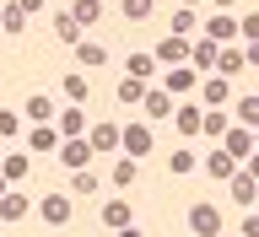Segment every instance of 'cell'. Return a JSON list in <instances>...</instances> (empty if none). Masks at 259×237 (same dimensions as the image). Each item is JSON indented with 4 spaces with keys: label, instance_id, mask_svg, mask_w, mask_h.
<instances>
[{
    "label": "cell",
    "instance_id": "1",
    "mask_svg": "<svg viewBox=\"0 0 259 237\" xmlns=\"http://www.w3.org/2000/svg\"><path fill=\"white\" fill-rule=\"evenodd\" d=\"M119 146H124L130 162L146 157V151H151V129H146V124H124V129H119Z\"/></svg>",
    "mask_w": 259,
    "mask_h": 237
},
{
    "label": "cell",
    "instance_id": "2",
    "mask_svg": "<svg viewBox=\"0 0 259 237\" xmlns=\"http://www.w3.org/2000/svg\"><path fill=\"white\" fill-rule=\"evenodd\" d=\"M189 232L216 237V232H222V205H194V210H189Z\"/></svg>",
    "mask_w": 259,
    "mask_h": 237
},
{
    "label": "cell",
    "instance_id": "3",
    "mask_svg": "<svg viewBox=\"0 0 259 237\" xmlns=\"http://www.w3.org/2000/svg\"><path fill=\"white\" fill-rule=\"evenodd\" d=\"M222 140H227L222 151H227L232 162H248V157H254V135H248L243 124H238V129H222Z\"/></svg>",
    "mask_w": 259,
    "mask_h": 237
},
{
    "label": "cell",
    "instance_id": "4",
    "mask_svg": "<svg viewBox=\"0 0 259 237\" xmlns=\"http://www.w3.org/2000/svg\"><path fill=\"white\" fill-rule=\"evenodd\" d=\"M27 151H38V157L60 151V129H54V124H32V135H27Z\"/></svg>",
    "mask_w": 259,
    "mask_h": 237
},
{
    "label": "cell",
    "instance_id": "5",
    "mask_svg": "<svg viewBox=\"0 0 259 237\" xmlns=\"http://www.w3.org/2000/svg\"><path fill=\"white\" fill-rule=\"evenodd\" d=\"M232 38H238V22H232V16H222V11H216V16H210V22H205V43H232Z\"/></svg>",
    "mask_w": 259,
    "mask_h": 237
},
{
    "label": "cell",
    "instance_id": "6",
    "mask_svg": "<svg viewBox=\"0 0 259 237\" xmlns=\"http://www.w3.org/2000/svg\"><path fill=\"white\" fill-rule=\"evenodd\" d=\"M162 81H167V97H173V92H194V86H200V70H189V65H173Z\"/></svg>",
    "mask_w": 259,
    "mask_h": 237
},
{
    "label": "cell",
    "instance_id": "7",
    "mask_svg": "<svg viewBox=\"0 0 259 237\" xmlns=\"http://www.w3.org/2000/svg\"><path fill=\"white\" fill-rule=\"evenodd\" d=\"M151 60H162V65H184V60H189V43H184V38H173V32H167V38H162V43H157V54H151Z\"/></svg>",
    "mask_w": 259,
    "mask_h": 237
},
{
    "label": "cell",
    "instance_id": "8",
    "mask_svg": "<svg viewBox=\"0 0 259 237\" xmlns=\"http://www.w3.org/2000/svg\"><path fill=\"white\" fill-rule=\"evenodd\" d=\"M227 183H232V200H238V205H254V200H259L254 167H248V173H232V178H227Z\"/></svg>",
    "mask_w": 259,
    "mask_h": 237
},
{
    "label": "cell",
    "instance_id": "9",
    "mask_svg": "<svg viewBox=\"0 0 259 237\" xmlns=\"http://www.w3.org/2000/svg\"><path fill=\"white\" fill-rule=\"evenodd\" d=\"M60 162L76 173V167H87V162H92V146H87V140H60Z\"/></svg>",
    "mask_w": 259,
    "mask_h": 237
},
{
    "label": "cell",
    "instance_id": "10",
    "mask_svg": "<svg viewBox=\"0 0 259 237\" xmlns=\"http://www.w3.org/2000/svg\"><path fill=\"white\" fill-rule=\"evenodd\" d=\"M27 210H32V200H27V194H11V189L0 194V221H22Z\"/></svg>",
    "mask_w": 259,
    "mask_h": 237
},
{
    "label": "cell",
    "instance_id": "11",
    "mask_svg": "<svg viewBox=\"0 0 259 237\" xmlns=\"http://www.w3.org/2000/svg\"><path fill=\"white\" fill-rule=\"evenodd\" d=\"M81 32H87V27H81L70 11H60V16H54V38H60V43H70V49H76V43H81Z\"/></svg>",
    "mask_w": 259,
    "mask_h": 237
},
{
    "label": "cell",
    "instance_id": "12",
    "mask_svg": "<svg viewBox=\"0 0 259 237\" xmlns=\"http://www.w3.org/2000/svg\"><path fill=\"white\" fill-rule=\"evenodd\" d=\"M38 210H44V221H54V226L70 221V200H65V194H44V205H38Z\"/></svg>",
    "mask_w": 259,
    "mask_h": 237
},
{
    "label": "cell",
    "instance_id": "13",
    "mask_svg": "<svg viewBox=\"0 0 259 237\" xmlns=\"http://www.w3.org/2000/svg\"><path fill=\"white\" fill-rule=\"evenodd\" d=\"M54 129H60V140H81V129H87V113H81V108H65Z\"/></svg>",
    "mask_w": 259,
    "mask_h": 237
},
{
    "label": "cell",
    "instance_id": "14",
    "mask_svg": "<svg viewBox=\"0 0 259 237\" xmlns=\"http://www.w3.org/2000/svg\"><path fill=\"white\" fill-rule=\"evenodd\" d=\"M27 167H32L27 151H11V157L0 162V178H6V183H16V178H27Z\"/></svg>",
    "mask_w": 259,
    "mask_h": 237
},
{
    "label": "cell",
    "instance_id": "15",
    "mask_svg": "<svg viewBox=\"0 0 259 237\" xmlns=\"http://www.w3.org/2000/svg\"><path fill=\"white\" fill-rule=\"evenodd\" d=\"M243 65H248V60H243L238 49H216V65H210V70H222V76H238Z\"/></svg>",
    "mask_w": 259,
    "mask_h": 237
},
{
    "label": "cell",
    "instance_id": "16",
    "mask_svg": "<svg viewBox=\"0 0 259 237\" xmlns=\"http://www.w3.org/2000/svg\"><path fill=\"white\" fill-rule=\"evenodd\" d=\"M205 173H210V178H222V183H227V178L238 173V162L227 157V151H210V162H205Z\"/></svg>",
    "mask_w": 259,
    "mask_h": 237
},
{
    "label": "cell",
    "instance_id": "17",
    "mask_svg": "<svg viewBox=\"0 0 259 237\" xmlns=\"http://www.w3.org/2000/svg\"><path fill=\"white\" fill-rule=\"evenodd\" d=\"M87 146H92V151H113V146H119V129L113 124H92V140Z\"/></svg>",
    "mask_w": 259,
    "mask_h": 237
},
{
    "label": "cell",
    "instance_id": "18",
    "mask_svg": "<svg viewBox=\"0 0 259 237\" xmlns=\"http://www.w3.org/2000/svg\"><path fill=\"white\" fill-rule=\"evenodd\" d=\"M70 16H76L81 27H92L97 16H103V0H76V6H70Z\"/></svg>",
    "mask_w": 259,
    "mask_h": 237
},
{
    "label": "cell",
    "instance_id": "19",
    "mask_svg": "<svg viewBox=\"0 0 259 237\" xmlns=\"http://www.w3.org/2000/svg\"><path fill=\"white\" fill-rule=\"evenodd\" d=\"M141 103H146V113H151V119H167V113H173V97H167V92H146Z\"/></svg>",
    "mask_w": 259,
    "mask_h": 237
},
{
    "label": "cell",
    "instance_id": "20",
    "mask_svg": "<svg viewBox=\"0 0 259 237\" xmlns=\"http://www.w3.org/2000/svg\"><path fill=\"white\" fill-rule=\"evenodd\" d=\"M27 119H38V124H49V119H54V103H49L44 92H32V97H27Z\"/></svg>",
    "mask_w": 259,
    "mask_h": 237
},
{
    "label": "cell",
    "instance_id": "21",
    "mask_svg": "<svg viewBox=\"0 0 259 237\" xmlns=\"http://www.w3.org/2000/svg\"><path fill=\"white\" fill-rule=\"evenodd\" d=\"M70 194H97V173L92 167H76V173H70Z\"/></svg>",
    "mask_w": 259,
    "mask_h": 237
},
{
    "label": "cell",
    "instance_id": "22",
    "mask_svg": "<svg viewBox=\"0 0 259 237\" xmlns=\"http://www.w3.org/2000/svg\"><path fill=\"white\" fill-rule=\"evenodd\" d=\"M27 27V11H22V6H6V11H0V32H22Z\"/></svg>",
    "mask_w": 259,
    "mask_h": 237
},
{
    "label": "cell",
    "instance_id": "23",
    "mask_svg": "<svg viewBox=\"0 0 259 237\" xmlns=\"http://www.w3.org/2000/svg\"><path fill=\"white\" fill-rule=\"evenodd\" d=\"M87 92H92V81H87V76H65V97H70L76 108L87 103Z\"/></svg>",
    "mask_w": 259,
    "mask_h": 237
},
{
    "label": "cell",
    "instance_id": "24",
    "mask_svg": "<svg viewBox=\"0 0 259 237\" xmlns=\"http://www.w3.org/2000/svg\"><path fill=\"white\" fill-rule=\"evenodd\" d=\"M200 97H205V108H222V103H227V81H222V76L205 81V86H200Z\"/></svg>",
    "mask_w": 259,
    "mask_h": 237
},
{
    "label": "cell",
    "instance_id": "25",
    "mask_svg": "<svg viewBox=\"0 0 259 237\" xmlns=\"http://www.w3.org/2000/svg\"><path fill=\"white\" fill-rule=\"evenodd\" d=\"M189 60H194L189 70H210V65H216V43H194V49H189Z\"/></svg>",
    "mask_w": 259,
    "mask_h": 237
},
{
    "label": "cell",
    "instance_id": "26",
    "mask_svg": "<svg viewBox=\"0 0 259 237\" xmlns=\"http://www.w3.org/2000/svg\"><path fill=\"white\" fill-rule=\"evenodd\" d=\"M103 221H108L113 232H119V226H130V205H124V200H113V205H103Z\"/></svg>",
    "mask_w": 259,
    "mask_h": 237
},
{
    "label": "cell",
    "instance_id": "27",
    "mask_svg": "<svg viewBox=\"0 0 259 237\" xmlns=\"http://www.w3.org/2000/svg\"><path fill=\"white\" fill-rule=\"evenodd\" d=\"M173 124H178V135H194L200 129V108H173Z\"/></svg>",
    "mask_w": 259,
    "mask_h": 237
},
{
    "label": "cell",
    "instance_id": "28",
    "mask_svg": "<svg viewBox=\"0 0 259 237\" xmlns=\"http://www.w3.org/2000/svg\"><path fill=\"white\" fill-rule=\"evenodd\" d=\"M151 70H157V60H151V54H130V65H124V76H151Z\"/></svg>",
    "mask_w": 259,
    "mask_h": 237
},
{
    "label": "cell",
    "instance_id": "29",
    "mask_svg": "<svg viewBox=\"0 0 259 237\" xmlns=\"http://www.w3.org/2000/svg\"><path fill=\"white\" fill-rule=\"evenodd\" d=\"M238 124H243V129L259 124V97H243V103H238Z\"/></svg>",
    "mask_w": 259,
    "mask_h": 237
},
{
    "label": "cell",
    "instance_id": "30",
    "mask_svg": "<svg viewBox=\"0 0 259 237\" xmlns=\"http://www.w3.org/2000/svg\"><path fill=\"white\" fill-rule=\"evenodd\" d=\"M76 60L81 65H103L108 54H103V43H87V38H81V43H76Z\"/></svg>",
    "mask_w": 259,
    "mask_h": 237
},
{
    "label": "cell",
    "instance_id": "31",
    "mask_svg": "<svg viewBox=\"0 0 259 237\" xmlns=\"http://www.w3.org/2000/svg\"><path fill=\"white\" fill-rule=\"evenodd\" d=\"M141 97H146V86H141L135 76H124V81H119V103H141Z\"/></svg>",
    "mask_w": 259,
    "mask_h": 237
},
{
    "label": "cell",
    "instance_id": "32",
    "mask_svg": "<svg viewBox=\"0 0 259 237\" xmlns=\"http://www.w3.org/2000/svg\"><path fill=\"white\" fill-rule=\"evenodd\" d=\"M167 167L184 178V173H194V167H200V157H194V151H173V162H167Z\"/></svg>",
    "mask_w": 259,
    "mask_h": 237
},
{
    "label": "cell",
    "instance_id": "33",
    "mask_svg": "<svg viewBox=\"0 0 259 237\" xmlns=\"http://www.w3.org/2000/svg\"><path fill=\"white\" fill-rule=\"evenodd\" d=\"M113 183H119V189H130V183H135V162H113Z\"/></svg>",
    "mask_w": 259,
    "mask_h": 237
},
{
    "label": "cell",
    "instance_id": "34",
    "mask_svg": "<svg viewBox=\"0 0 259 237\" xmlns=\"http://www.w3.org/2000/svg\"><path fill=\"white\" fill-rule=\"evenodd\" d=\"M151 16V0H124V22H146Z\"/></svg>",
    "mask_w": 259,
    "mask_h": 237
},
{
    "label": "cell",
    "instance_id": "35",
    "mask_svg": "<svg viewBox=\"0 0 259 237\" xmlns=\"http://www.w3.org/2000/svg\"><path fill=\"white\" fill-rule=\"evenodd\" d=\"M184 32H194V11H178L173 16V38H184Z\"/></svg>",
    "mask_w": 259,
    "mask_h": 237
},
{
    "label": "cell",
    "instance_id": "36",
    "mask_svg": "<svg viewBox=\"0 0 259 237\" xmlns=\"http://www.w3.org/2000/svg\"><path fill=\"white\" fill-rule=\"evenodd\" d=\"M16 129H22V119H16L11 108H0V135H16Z\"/></svg>",
    "mask_w": 259,
    "mask_h": 237
},
{
    "label": "cell",
    "instance_id": "37",
    "mask_svg": "<svg viewBox=\"0 0 259 237\" xmlns=\"http://www.w3.org/2000/svg\"><path fill=\"white\" fill-rule=\"evenodd\" d=\"M238 38H259V16H243V22H238Z\"/></svg>",
    "mask_w": 259,
    "mask_h": 237
},
{
    "label": "cell",
    "instance_id": "38",
    "mask_svg": "<svg viewBox=\"0 0 259 237\" xmlns=\"http://www.w3.org/2000/svg\"><path fill=\"white\" fill-rule=\"evenodd\" d=\"M16 6H22V11H27V16H32V11H38V6H44V0H16Z\"/></svg>",
    "mask_w": 259,
    "mask_h": 237
},
{
    "label": "cell",
    "instance_id": "39",
    "mask_svg": "<svg viewBox=\"0 0 259 237\" xmlns=\"http://www.w3.org/2000/svg\"><path fill=\"white\" fill-rule=\"evenodd\" d=\"M119 237H141V226H119Z\"/></svg>",
    "mask_w": 259,
    "mask_h": 237
},
{
    "label": "cell",
    "instance_id": "40",
    "mask_svg": "<svg viewBox=\"0 0 259 237\" xmlns=\"http://www.w3.org/2000/svg\"><path fill=\"white\" fill-rule=\"evenodd\" d=\"M210 6H222V11H227V6H238V0H210Z\"/></svg>",
    "mask_w": 259,
    "mask_h": 237
},
{
    "label": "cell",
    "instance_id": "41",
    "mask_svg": "<svg viewBox=\"0 0 259 237\" xmlns=\"http://www.w3.org/2000/svg\"><path fill=\"white\" fill-rule=\"evenodd\" d=\"M0 194H6V178H0Z\"/></svg>",
    "mask_w": 259,
    "mask_h": 237
},
{
    "label": "cell",
    "instance_id": "42",
    "mask_svg": "<svg viewBox=\"0 0 259 237\" xmlns=\"http://www.w3.org/2000/svg\"><path fill=\"white\" fill-rule=\"evenodd\" d=\"M184 6H194V0H184Z\"/></svg>",
    "mask_w": 259,
    "mask_h": 237
},
{
    "label": "cell",
    "instance_id": "43",
    "mask_svg": "<svg viewBox=\"0 0 259 237\" xmlns=\"http://www.w3.org/2000/svg\"><path fill=\"white\" fill-rule=\"evenodd\" d=\"M216 237H227V232H216Z\"/></svg>",
    "mask_w": 259,
    "mask_h": 237
}]
</instances>
